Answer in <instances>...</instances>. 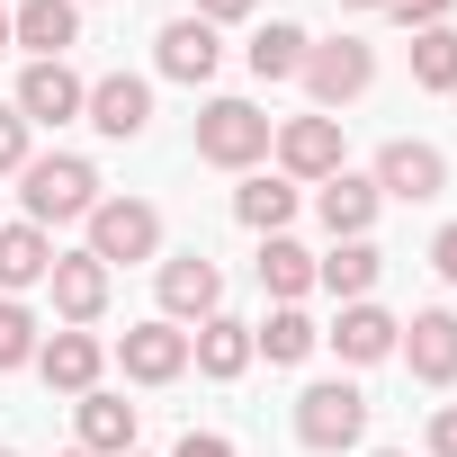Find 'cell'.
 Here are the masks:
<instances>
[{
  "instance_id": "cell-1",
  "label": "cell",
  "mask_w": 457,
  "mask_h": 457,
  "mask_svg": "<svg viewBox=\"0 0 457 457\" xmlns=\"http://www.w3.org/2000/svg\"><path fill=\"white\" fill-rule=\"evenodd\" d=\"M19 197H28V224H90V206H99V170L81 162V153H28V170H19Z\"/></svg>"
},
{
  "instance_id": "cell-2",
  "label": "cell",
  "mask_w": 457,
  "mask_h": 457,
  "mask_svg": "<svg viewBox=\"0 0 457 457\" xmlns=\"http://www.w3.org/2000/svg\"><path fill=\"white\" fill-rule=\"evenodd\" d=\"M270 135H278V117H261L252 99H206L197 108V162H215V170H252L270 153Z\"/></svg>"
},
{
  "instance_id": "cell-3",
  "label": "cell",
  "mask_w": 457,
  "mask_h": 457,
  "mask_svg": "<svg viewBox=\"0 0 457 457\" xmlns=\"http://www.w3.org/2000/svg\"><path fill=\"white\" fill-rule=\"evenodd\" d=\"M296 439H305L314 457L359 448V439H368V395H359V386H341V377L305 386V395H296Z\"/></svg>"
},
{
  "instance_id": "cell-4",
  "label": "cell",
  "mask_w": 457,
  "mask_h": 457,
  "mask_svg": "<svg viewBox=\"0 0 457 457\" xmlns=\"http://www.w3.org/2000/svg\"><path fill=\"white\" fill-rule=\"evenodd\" d=\"M162 252V206L153 197H99L90 206V261L117 270V261H153Z\"/></svg>"
},
{
  "instance_id": "cell-5",
  "label": "cell",
  "mask_w": 457,
  "mask_h": 457,
  "mask_svg": "<svg viewBox=\"0 0 457 457\" xmlns=\"http://www.w3.org/2000/svg\"><path fill=\"white\" fill-rule=\"evenodd\" d=\"M305 90H314V117H332V108H350L368 81H377V54L359 46V37H332V46H305V72H296Z\"/></svg>"
},
{
  "instance_id": "cell-6",
  "label": "cell",
  "mask_w": 457,
  "mask_h": 457,
  "mask_svg": "<svg viewBox=\"0 0 457 457\" xmlns=\"http://www.w3.org/2000/svg\"><path fill=\"white\" fill-rule=\"evenodd\" d=\"M270 153H278V179H296V188H305V179L323 188L332 170H350V162H341V117H287V126L270 135Z\"/></svg>"
},
{
  "instance_id": "cell-7",
  "label": "cell",
  "mask_w": 457,
  "mask_h": 457,
  "mask_svg": "<svg viewBox=\"0 0 457 457\" xmlns=\"http://www.w3.org/2000/svg\"><path fill=\"white\" fill-rule=\"evenodd\" d=\"M377 197H403V206H430L439 188H448V153L439 144H412V135H395L386 153H377Z\"/></svg>"
},
{
  "instance_id": "cell-8",
  "label": "cell",
  "mask_w": 457,
  "mask_h": 457,
  "mask_svg": "<svg viewBox=\"0 0 457 457\" xmlns=\"http://www.w3.org/2000/svg\"><path fill=\"white\" fill-rule=\"evenodd\" d=\"M81 117H90L108 144H135V135L153 126V81H144V72H108V81H90Z\"/></svg>"
},
{
  "instance_id": "cell-9",
  "label": "cell",
  "mask_w": 457,
  "mask_h": 457,
  "mask_svg": "<svg viewBox=\"0 0 457 457\" xmlns=\"http://www.w3.org/2000/svg\"><path fill=\"white\" fill-rule=\"evenodd\" d=\"M206 314H224V270L206 252L162 261V323H206Z\"/></svg>"
},
{
  "instance_id": "cell-10",
  "label": "cell",
  "mask_w": 457,
  "mask_h": 457,
  "mask_svg": "<svg viewBox=\"0 0 457 457\" xmlns=\"http://www.w3.org/2000/svg\"><path fill=\"white\" fill-rule=\"evenodd\" d=\"M117 368H126V386H170V377H188V332L153 314L117 341Z\"/></svg>"
},
{
  "instance_id": "cell-11",
  "label": "cell",
  "mask_w": 457,
  "mask_h": 457,
  "mask_svg": "<svg viewBox=\"0 0 457 457\" xmlns=\"http://www.w3.org/2000/svg\"><path fill=\"white\" fill-rule=\"evenodd\" d=\"M81 99H90V81H81L72 63H28L10 108H19L28 126H72V117H81Z\"/></svg>"
},
{
  "instance_id": "cell-12",
  "label": "cell",
  "mask_w": 457,
  "mask_h": 457,
  "mask_svg": "<svg viewBox=\"0 0 457 457\" xmlns=\"http://www.w3.org/2000/svg\"><path fill=\"white\" fill-rule=\"evenodd\" d=\"M395 350H403V368H412L421 386H457V314H448V305H421Z\"/></svg>"
},
{
  "instance_id": "cell-13",
  "label": "cell",
  "mask_w": 457,
  "mask_h": 457,
  "mask_svg": "<svg viewBox=\"0 0 457 457\" xmlns=\"http://www.w3.org/2000/svg\"><path fill=\"white\" fill-rule=\"evenodd\" d=\"M153 63H162V81L206 90V81H215V63H224V46H215V28H206V19H170V28L153 37Z\"/></svg>"
},
{
  "instance_id": "cell-14",
  "label": "cell",
  "mask_w": 457,
  "mask_h": 457,
  "mask_svg": "<svg viewBox=\"0 0 457 457\" xmlns=\"http://www.w3.org/2000/svg\"><path fill=\"white\" fill-rule=\"evenodd\" d=\"M46 287H54V314H63L72 332H90V323L108 314V270H99L90 252H54V270H46Z\"/></svg>"
},
{
  "instance_id": "cell-15",
  "label": "cell",
  "mask_w": 457,
  "mask_h": 457,
  "mask_svg": "<svg viewBox=\"0 0 457 457\" xmlns=\"http://www.w3.org/2000/svg\"><path fill=\"white\" fill-rule=\"evenodd\" d=\"M99 368H108L99 332H72V323H63V332H46V341H37V377H46L54 395H90V386H99Z\"/></svg>"
},
{
  "instance_id": "cell-16",
  "label": "cell",
  "mask_w": 457,
  "mask_h": 457,
  "mask_svg": "<svg viewBox=\"0 0 457 457\" xmlns=\"http://www.w3.org/2000/svg\"><path fill=\"white\" fill-rule=\"evenodd\" d=\"M10 46H28L37 63H63L81 46V10H72V0H19V10H10Z\"/></svg>"
},
{
  "instance_id": "cell-17",
  "label": "cell",
  "mask_w": 457,
  "mask_h": 457,
  "mask_svg": "<svg viewBox=\"0 0 457 457\" xmlns=\"http://www.w3.org/2000/svg\"><path fill=\"white\" fill-rule=\"evenodd\" d=\"M377 179H359V170H332L323 188H314V215H323V234L332 243H368V224H377Z\"/></svg>"
},
{
  "instance_id": "cell-18",
  "label": "cell",
  "mask_w": 457,
  "mask_h": 457,
  "mask_svg": "<svg viewBox=\"0 0 457 457\" xmlns=\"http://www.w3.org/2000/svg\"><path fill=\"white\" fill-rule=\"evenodd\" d=\"M323 341H332V350H341L350 368H377V359H395V341H403V323H395V314H386L377 296H359V305H341V323H332Z\"/></svg>"
},
{
  "instance_id": "cell-19",
  "label": "cell",
  "mask_w": 457,
  "mask_h": 457,
  "mask_svg": "<svg viewBox=\"0 0 457 457\" xmlns=\"http://www.w3.org/2000/svg\"><path fill=\"white\" fill-rule=\"evenodd\" d=\"M188 368H197V377H215V386H234V377L252 368V323H234V314H206V323L188 332Z\"/></svg>"
},
{
  "instance_id": "cell-20",
  "label": "cell",
  "mask_w": 457,
  "mask_h": 457,
  "mask_svg": "<svg viewBox=\"0 0 457 457\" xmlns=\"http://www.w3.org/2000/svg\"><path fill=\"white\" fill-rule=\"evenodd\" d=\"M46 270H54V234L46 224H0V296H28V287H46Z\"/></svg>"
},
{
  "instance_id": "cell-21",
  "label": "cell",
  "mask_w": 457,
  "mask_h": 457,
  "mask_svg": "<svg viewBox=\"0 0 457 457\" xmlns=\"http://www.w3.org/2000/svg\"><path fill=\"white\" fill-rule=\"evenodd\" d=\"M72 421H81V448H90V457H126V448H135V403L108 395V386L72 395Z\"/></svg>"
},
{
  "instance_id": "cell-22",
  "label": "cell",
  "mask_w": 457,
  "mask_h": 457,
  "mask_svg": "<svg viewBox=\"0 0 457 457\" xmlns=\"http://www.w3.org/2000/svg\"><path fill=\"white\" fill-rule=\"evenodd\" d=\"M296 206H305V188H296V179H278V170H252V179L234 188V215L252 224L261 243H270V234H287V224H296Z\"/></svg>"
},
{
  "instance_id": "cell-23",
  "label": "cell",
  "mask_w": 457,
  "mask_h": 457,
  "mask_svg": "<svg viewBox=\"0 0 457 457\" xmlns=\"http://www.w3.org/2000/svg\"><path fill=\"white\" fill-rule=\"evenodd\" d=\"M377 270H386L377 243H332V252L314 261V287H332L341 305H359V296H377Z\"/></svg>"
},
{
  "instance_id": "cell-24",
  "label": "cell",
  "mask_w": 457,
  "mask_h": 457,
  "mask_svg": "<svg viewBox=\"0 0 457 457\" xmlns=\"http://www.w3.org/2000/svg\"><path fill=\"white\" fill-rule=\"evenodd\" d=\"M314 341H323V332H314V314H305V305H278V314L252 332V359H270V368H296V359H314Z\"/></svg>"
},
{
  "instance_id": "cell-25",
  "label": "cell",
  "mask_w": 457,
  "mask_h": 457,
  "mask_svg": "<svg viewBox=\"0 0 457 457\" xmlns=\"http://www.w3.org/2000/svg\"><path fill=\"white\" fill-rule=\"evenodd\" d=\"M305 46H314V37H305L296 19H270L243 54H252V72H261V81H296V72H305Z\"/></svg>"
},
{
  "instance_id": "cell-26",
  "label": "cell",
  "mask_w": 457,
  "mask_h": 457,
  "mask_svg": "<svg viewBox=\"0 0 457 457\" xmlns=\"http://www.w3.org/2000/svg\"><path fill=\"white\" fill-rule=\"evenodd\" d=\"M261 287H270L278 305H296V296L314 287V252H305L296 234H270V243H261Z\"/></svg>"
},
{
  "instance_id": "cell-27",
  "label": "cell",
  "mask_w": 457,
  "mask_h": 457,
  "mask_svg": "<svg viewBox=\"0 0 457 457\" xmlns=\"http://www.w3.org/2000/svg\"><path fill=\"white\" fill-rule=\"evenodd\" d=\"M412 81H421L430 99L457 90V28H421V37H412Z\"/></svg>"
},
{
  "instance_id": "cell-28",
  "label": "cell",
  "mask_w": 457,
  "mask_h": 457,
  "mask_svg": "<svg viewBox=\"0 0 457 457\" xmlns=\"http://www.w3.org/2000/svg\"><path fill=\"white\" fill-rule=\"evenodd\" d=\"M37 341H46V323H37L19 296H0V377H10V368H37Z\"/></svg>"
},
{
  "instance_id": "cell-29",
  "label": "cell",
  "mask_w": 457,
  "mask_h": 457,
  "mask_svg": "<svg viewBox=\"0 0 457 457\" xmlns=\"http://www.w3.org/2000/svg\"><path fill=\"white\" fill-rule=\"evenodd\" d=\"M19 170H28V117L0 99V179H19Z\"/></svg>"
},
{
  "instance_id": "cell-30",
  "label": "cell",
  "mask_w": 457,
  "mask_h": 457,
  "mask_svg": "<svg viewBox=\"0 0 457 457\" xmlns=\"http://www.w3.org/2000/svg\"><path fill=\"white\" fill-rule=\"evenodd\" d=\"M448 10H457V0H395V19L421 37V28H448Z\"/></svg>"
},
{
  "instance_id": "cell-31",
  "label": "cell",
  "mask_w": 457,
  "mask_h": 457,
  "mask_svg": "<svg viewBox=\"0 0 457 457\" xmlns=\"http://www.w3.org/2000/svg\"><path fill=\"white\" fill-rule=\"evenodd\" d=\"M170 457H234V439H224V430H188Z\"/></svg>"
},
{
  "instance_id": "cell-32",
  "label": "cell",
  "mask_w": 457,
  "mask_h": 457,
  "mask_svg": "<svg viewBox=\"0 0 457 457\" xmlns=\"http://www.w3.org/2000/svg\"><path fill=\"white\" fill-rule=\"evenodd\" d=\"M430 270L457 287V224H439V234H430Z\"/></svg>"
},
{
  "instance_id": "cell-33",
  "label": "cell",
  "mask_w": 457,
  "mask_h": 457,
  "mask_svg": "<svg viewBox=\"0 0 457 457\" xmlns=\"http://www.w3.org/2000/svg\"><path fill=\"white\" fill-rule=\"evenodd\" d=\"M430 457H457V403L430 412Z\"/></svg>"
},
{
  "instance_id": "cell-34",
  "label": "cell",
  "mask_w": 457,
  "mask_h": 457,
  "mask_svg": "<svg viewBox=\"0 0 457 457\" xmlns=\"http://www.w3.org/2000/svg\"><path fill=\"white\" fill-rule=\"evenodd\" d=\"M197 19H206V28H243L252 0H197Z\"/></svg>"
},
{
  "instance_id": "cell-35",
  "label": "cell",
  "mask_w": 457,
  "mask_h": 457,
  "mask_svg": "<svg viewBox=\"0 0 457 457\" xmlns=\"http://www.w3.org/2000/svg\"><path fill=\"white\" fill-rule=\"evenodd\" d=\"M341 10H395V0H341Z\"/></svg>"
},
{
  "instance_id": "cell-36",
  "label": "cell",
  "mask_w": 457,
  "mask_h": 457,
  "mask_svg": "<svg viewBox=\"0 0 457 457\" xmlns=\"http://www.w3.org/2000/svg\"><path fill=\"white\" fill-rule=\"evenodd\" d=\"M0 54H10V10H0Z\"/></svg>"
},
{
  "instance_id": "cell-37",
  "label": "cell",
  "mask_w": 457,
  "mask_h": 457,
  "mask_svg": "<svg viewBox=\"0 0 457 457\" xmlns=\"http://www.w3.org/2000/svg\"><path fill=\"white\" fill-rule=\"evenodd\" d=\"M63 457H90V448H63Z\"/></svg>"
},
{
  "instance_id": "cell-38",
  "label": "cell",
  "mask_w": 457,
  "mask_h": 457,
  "mask_svg": "<svg viewBox=\"0 0 457 457\" xmlns=\"http://www.w3.org/2000/svg\"><path fill=\"white\" fill-rule=\"evenodd\" d=\"M377 457H403V448H377Z\"/></svg>"
},
{
  "instance_id": "cell-39",
  "label": "cell",
  "mask_w": 457,
  "mask_h": 457,
  "mask_svg": "<svg viewBox=\"0 0 457 457\" xmlns=\"http://www.w3.org/2000/svg\"><path fill=\"white\" fill-rule=\"evenodd\" d=\"M0 457H19V448H0Z\"/></svg>"
},
{
  "instance_id": "cell-40",
  "label": "cell",
  "mask_w": 457,
  "mask_h": 457,
  "mask_svg": "<svg viewBox=\"0 0 457 457\" xmlns=\"http://www.w3.org/2000/svg\"><path fill=\"white\" fill-rule=\"evenodd\" d=\"M126 457H144V448H126Z\"/></svg>"
},
{
  "instance_id": "cell-41",
  "label": "cell",
  "mask_w": 457,
  "mask_h": 457,
  "mask_svg": "<svg viewBox=\"0 0 457 457\" xmlns=\"http://www.w3.org/2000/svg\"><path fill=\"white\" fill-rule=\"evenodd\" d=\"M72 10H81V0H72Z\"/></svg>"
}]
</instances>
